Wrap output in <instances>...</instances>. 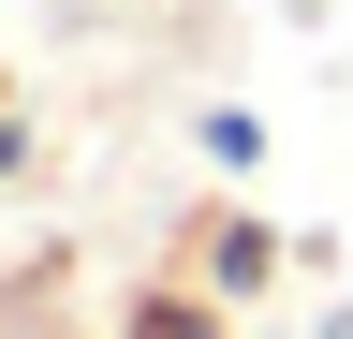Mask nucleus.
I'll list each match as a JSON object with an SVG mask.
<instances>
[{
	"label": "nucleus",
	"mask_w": 353,
	"mask_h": 339,
	"mask_svg": "<svg viewBox=\"0 0 353 339\" xmlns=\"http://www.w3.org/2000/svg\"><path fill=\"white\" fill-rule=\"evenodd\" d=\"M192 280L221 310H265V295H280V222H265V206H206L192 222Z\"/></svg>",
	"instance_id": "1"
},
{
	"label": "nucleus",
	"mask_w": 353,
	"mask_h": 339,
	"mask_svg": "<svg viewBox=\"0 0 353 339\" xmlns=\"http://www.w3.org/2000/svg\"><path fill=\"white\" fill-rule=\"evenodd\" d=\"M118 339H236V310H221L206 280H148V295L118 310Z\"/></svg>",
	"instance_id": "2"
},
{
	"label": "nucleus",
	"mask_w": 353,
	"mask_h": 339,
	"mask_svg": "<svg viewBox=\"0 0 353 339\" xmlns=\"http://www.w3.org/2000/svg\"><path fill=\"white\" fill-rule=\"evenodd\" d=\"M192 148L221 162V177H265V118H250V104H206V118H192Z\"/></svg>",
	"instance_id": "3"
},
{
	"label": "nucleus",
	"mask_w": 353,
	"mask_h": 339,
	"mask_svg": "<svg viewBox=\"0 0 353 339\" xmlns=\"http://www.w3.org/2000/svg\"><path fill=\"white\" fill-rule=\"evenodd\" d=\"M0 177H30V118H0Z\"/></svg>",
	"instance_id": "4"
},
{
	"label": "nucleus",
	"mask_w": 353,
	"mask_h": 339,
	"mask_svg": "<svg viewBox=\"0 0 353 339\" xmlns=\"http://www.w3.org/2000/svg\"><path fill=\"white\" fill-rule=\"evenodd\" d=\"M0 118H15V45H0Z\"/></svg>",
	"instance_id": "5"
}]
</instances>
